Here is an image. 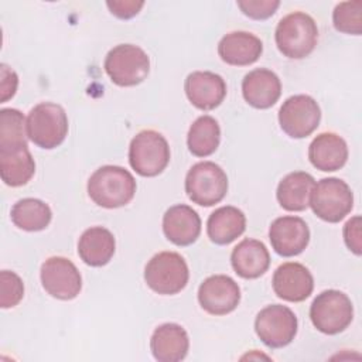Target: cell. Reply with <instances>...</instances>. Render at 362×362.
Listing matches in <instances>:
<instances>
[{"label":"cell","mask_w":362,"mask_h":362,"mask_svg":"<svg viewBox=\"0 0 362 362\" xmlns=\"http://www.w3.org/2000/svg\"><path fill=\"white\" fill-rule=\"evenodd\" d=\"M185 192L194 204L212 206L228 192L226 173L212 161H199L187 173Z\"/></svg>","instance_id":"obj_8"},{"label":"cell","mask_w":362,"mask_h":362,"mask_svg":"<svg viewBox=\"0 0 362 362\" xmlns=\"http://www.w3.org/2000/svg\"><path fill=\"white\" fill-rule=\"evenodd\" d=\"M310 318L320 332L335 335L346 329L352 322L354 305L345 293L324 290L311 303Z\"/></svg>","instance_id":"obj_7"},{"label":"cell","mask_w":362,"mask_h":362,"mask_svg":"<svg viewBox=\"0 0 362 362\" xmlns=\"http://www.w3.org/2000/svg\"><path fill=\"white\" fill-rule=\"evenodd\" d=\"M27 120L17 109L0 110V147L27 146Z\"/></svg>","instance_id":"obj_29"},{"label":"cell","mask_w":362,"mask_h":362,"mask_svg":"<svg viewBox=\"0 0 362 362\" xmlns=\"http://www.w3.org/2000/svg\"><path fill=\"white\" fill-rule=\"evenodd\" d=\"M41 284L58 300H72L82 288V277L76 266L66 257L51 256L41 264Z\"/></svg>","instance_id":"obj_12"},{"label":"cell","mask_w":362,"mask_h":362,"mask_svg":"<svg viewBox=\"0 0 362 362\" xmlns=\"http://www.w3.org/2000/svg\"><path fill=\"white\" fill-rule=\"evenodd\" d=\"M279 51L291 59L308 57L318 41V28L311 16L303 11H294L284 16L274 33Z\"/></svg>","instance_id":"obj_2"},{"label":"cell","mask_w":362,"mask_h":362,"mask_svg":"<svg viewBox=\"0 0 362 362\" xmlns=\"http://www.w3.org/2000/svg\"><path fill=\"white\" fill-rule=\"evenodd\" d=\"M189 272L185 259L177 252H160L144 267L147 286L163 296L180 293L188 283Z\"/></svg>","instance_id":"obj_5"},{"label":"cell","mask_w":362,"mask_h":362,"mask_svg":"<svg viewBox=\"0 0 362 362\" xmlns=\"http://www.w3.org/2000/svg\"><path fill=\"white\" fill-rule=\"evenodd\" d=\"M134 194V177L119 165H102L88 180V195L102 208L124 206L133 199Z\"/></svg>","instance_id":"obj_1"},{"label":"cell","mask_w":362,"mask_h":362,"mask_svg":"<svg viewBox=\"0 0 362 362\" xmlns=\"http://www.w3.org/2000/svg\"><path fill=\"white\" fill-rule=\"evenodd\" d=\"M24 296V284L18 274L10 270H1L0 273V307L13 308Z\"/></svg>","instance_id":"obj_31"},{"label":"cell","mask_w":362,"mask_h":362,"mask_svg":"<svg viewBox=\"0 0 362 362\" xmlns=\"http://www.w3.org/2000/svg\"><path fill=\"white\" fill-rule=\"evenodd\" d=\"M263 52V42L247 31H232L222 37L218 44V54L223 62L233 66H246L259 59Z\"/></svg>","instance_id":"obj_20"},{"label":"cell","mask_w":362,"mask_h":362,"mask_svg":"<svg viewBox=\"0 0 362 362\" xmlns=\"http://www.w3.org/2000/svg\"><path fill=\"white\" fill-rule=\"evenodd\" d=\"M0 102L4 103L14 96L18 85L17 74L6 64L0 65Z\"/></svg>","instance_id":"obj_34"},{"label":"cell","mask_w":362,"mask_h":362,"mask_svg":"<svg viewBox=\"0 0 362 362\" xmlns=\"http://www.w3.org/2000/svg\"><path fill=\"white\" fill-rule=\"evenodd\" d=\"M272 284L276 296L290 303L304 301L314 290L311 272L297 262L280 264L273 274Z\"/></svg>","instance_id":"obj_15"},{"label":"cell","mask_w":362,"mask_h":362,"mask_svg":"<svg viewBox=\"0 0 362 362\" xmlns=\"http://www.w3.org/2000/svg\"><path fill=\"white\" fill-rule=\"evenodd\" d=\"M219 141L221 129L212 116H199L188 130L187 146L189 153L195 157L211 156L218 148Z\"/></svg>","instance_id":"obj_28"},{"label":"cell","mask_w":362,"mask_h":362,"mask_svg":"<svg viewBox=\"0 0 362 362\" xmlns=\"http://www.w3.org/2000/svg\"><path fill=\"white\" fill-rule=\"evenodd\" d=\"M184 90L188 100L201 110L218 107L226 96V83L223 78L211 71L191 72L185 82Z\"/></svg>","instance_id":"obj_16"},{"label":"cell","mask_w":362,"mask_h":362,"mask_svg":"<svg viewBox=\"0 0 362 362\" xmlns=\"http://www.w3.org/2000/svg\"><path fill=\"white\" fill-rule=\"evenodd\" d=\"M163 232L171 243L188 246L201 233V218L197 211L185 204L173 205L163 216Z\"/></svg>","instance_id":"obj_18"},{"label":"cell","mask_w":362,"mask_h":362,"mask_svg":"<svg viewBox=\"0 0 362 362\" xmlns=\"http://www.w3.org/2000/svg\"><path fill=\"white\" fill-rule=\"evenodd\" d=\"M321 109L310 95H294L287 98L279 109L281 130L293 139L310 136L320 124Z\"/></svg>","instance_id":"obj_11"},{"label":"cell","mask_w":362,"mask_h":362,"mask_svg":"<svg viewBox=\"0 0 362 362\" xmlns=\"http://www.w3.org/2000/svg\"><path fill=\"white\" fill-rule=\"evenodd\" d=\"M27 134L41 148L58 147L68 134V116L64 107L52 102L35 105L27 116Z\"/></svg>","instance_id":"obj_3"},{"label":"cell","mask_w":362,"mask_h":362,"mask_svg":"<svg viewBox=\"0 0 362 362\" xmlns=\"http://www.w3.org/2000/svg\"><path fill=\"white\" fill-rule=\"evenodd\" d=\"M361 216L356 215L351 218L344 226V240L346 247L359 256L362 253V233H361Z\"/></svg>","instance_id":"obj_33"},{"label":"cell","mask_w":362,"mask_h":362,"mask_svg":"<svg viewBox=\"0 0 362 362\" xmlns=\"http://www.w3.org/2000/svg\"><path fill=\"white\" fill-rule=\"evenodd\" d=\"M10 216L18 229L27 232H38L49 225L52 212L48 204L41 199L23 198L13 205Z\"/></svg>","instance_id":"obj_27"},{"label":"cell","mask_w":362,"mask_h":362,"mask_svg":"<svg viewBox=\"0 0 362 362\" xmlns=\"http://www.w3.org/2000/svg\"><path fill=\"white\" fill-rule=\"evenodd\" d=\"M110 13L119 18H132L134 17L141 7L144 6V1H134V0H124V1H107L106 3Z\"/></svg>","instance_id":"obj_35"},{"label":"cell","mask_w":362,"mask_h":362,"mask_svg":"<svg viewBox=\"0 0 362 362\" xmlns=\"http://www.w3.org/2000/svg\"><path fill=\"white\" fill-rule=\"evenodd\" d=\"M246 229V216L236 206H221L206 221L208 238L216 245H229Z\"/></svg>","instance_id":"obj_26"},{"label":"cell","mask_w":362,"mask_h":362,"mask_svg":"<svg viewBox=\"0 0 362 362\" xmlns=\"http://www.w3.org/2000/svg\"><path fill=\"white\" fill-rule=\"evenodd\" d=\"M332 23L337 31L361 35L362 33V1H342L335 6Z\"/></svg>","instance_id":"obj_30"},{"label":"cell","mask_w":362,"mask_h":362,"mask_svg":"<svg viewBox=\"0 0 362 362\" xmlns=\"http://www.w3.org/2000/svg\"><path fill=\"white\" fill-rule=\"evenodd\" d=\"M308 158L317 170L337 171L348 160V146L337 133H320L308 147Z\"/></svg>","instance_id":"obj_22"},{"label":"cell","mask_w":362,"mask_h":362,"mask_svg":"<svg viewBox=\"0 0 362 362\" xmlns=\"http://www.w3.org/2000/svg\"><path fill=\"white\" fill-rule=\"evenodd\" d=\"M230 263L235 273L242 279H257L267 272L270 255L263 242L247 238L233 247Z\"/></svg>","instance_id":"obj_21"},{"label":"cell","mask_w":362,"mask_h":362,"mask_svg":"<svg viewBox=\"0 0 362 362\" xmlns=\"http://www.w3.org/2000/svg\"><path fill=\"white\" fill-rule=\"evenodd\" d=\"M116 242L113 233L103 226L86 229L78 240V255L82 262L92 267H100L110 262L115 255Z\"/></svg>","instance_id":"obj_23"},{"label":"cell","mask_w":362,"mask_h":362,"mask_svg":"<svg viewBox=\"0 0 362 362\" xmlns=\"http://www.w3.org/2000/svg\"><path fill=\"white\" fill-rule=\"evenodd\" d=\"M199 305L212 315H226L232 313L240 301L238 283L226 274L206 277L198 288Z\"/></svg>","instance_id":"obj_13"},{"label":"cell","mask_w":362,"mask_h":362,"mask_svg":"<svg viewBox=\"0 0 362 362\" xmlns=\"http://www.w3.org/2000/svg\"><path fill=\"white\" fill-rule=\"evenodd\" d=\"M315 180L305 171H294L287 174L277 185V201L286 211L300 212L310 205V198Z\"/></svg>","instance_id":"obj_25"},{"label":"cell","mask_w":362,"mask_h":362,"mask_svg":"<svg viewBox=\"0 0 362 362\" xmlns=\"http://www.w3.org/2000/svg\"><path fill=\"white\" fill-rule=\"evenodd\" d=\"M35 173V163L28 146L0 147V175L6 185H25Z\"/></svg>","instance_id":"obj_24"},{"label":"cell","mask_w":362,"mask_h":362,"mask_svg":"<svg viewBox=\"0 0 362 362\" xmlns=\"http://www.w3.org/2000/svg\"><path fill=\"white\" fill-rule=\"evenodd\" d=\"M280 6L279 0H239L238 7L242 13L253 20H264L272 17L277 7Z\"/></svg>","instance_id":"obj_32"},{"label":"cell","mask_w":362,"mask_h":362,"mask_svg":"<svg viewBox=\"0 0 362 362\" xmlns=\"http://www.w3.org/2000/svg\"><path fill=\"white\" fill-rule=\"evenodd\" d=\"M103 68L117 86H136L147 78L150 59L140 47L119 44L106 54Z\"/></svg>","instance_id":"obj_6"},{"label":"cell","mask_w":362,"mask_h":362,"mask_svg":"<svg viewBox=\"0 0 362 362\" xmlns=\"http://www.w3.org/2000/svg\"><path fill=\"white\" fill-rule=\"evenodd\" d=\"M269 239L273 250L283 256L291 257L300 255L310 242V229L300 216H280L269 228Z\"/></svg>","instance_id":"obj_14"},{"label":"cell","mask_w":362,"mask_h":362,"mask_svg":"<svg viewBox=\"0 0 362 362\" xmlns=\"http://www.w3.org/2000/svg\"><path fill=\"white\" fill-rule=\"evenodd\" d=\"M298 321L296 314L286 305L272 304L260 310L255 320V331L260 341L272 348L288 345L297 334Z\"/></svg>","instance_id":"obj_10"},{"label":"cell","mask_w":362,"mask_h":362,"mask_svg":"<svg viewBox=\"0 0 362 362\" xmlns=\"http://www.w3.org/2000/svg\"><path fill=\"white\" fill-rule=\"evenodd\" d=\"M188 348V334L175 322L158 325L150 339L151 354L158 362H180L187 356Z\"/></svg>","instance_id":"obj_19"},{"label":"cell","mask_w":362,"mask_h":362,"mask_svg":"<svg viewBox=\"0 0 362 362\" xmlns=\"http://www.w3.org/2000/svg\"><path fill=\"white\" fill-rule=\"evenodd\" d=\"M310 206L320 219L337 223L351 212L354 194L345 181L335 177L322 178L313 188Z\"/></svg>","instance_id":"obj_9"},{"label":"cell","mask_w":362,"mask_h":362,"mask_svg":"<svg viewBox=\"0 0 362 362\" xmlns=\"http://www.w3.org/2000/svg\"><path fill=\"white\" fill-rule=\"evenodd\" d=\"M129 163L141 177L161 174L170 163V147L165 137L151 129L139 132L129 146Z\"/></svg>","instance_id":"obj_4"},{"label":"cell","mask_w":362,"mask_h":362,"mask_svg":"<svg viewBox=\"0 0 362 362\" xmlns=\"http://www.w3.org/2000/svg\"><path fill=\"white\" fill-rule=\"evenodd\" d=\"M242 95L250 106L269 109L281 95V82L273 71L256 68L245 75L242 81Z\"/></svg>","instance_id":"obj_17"}]
</instances>
